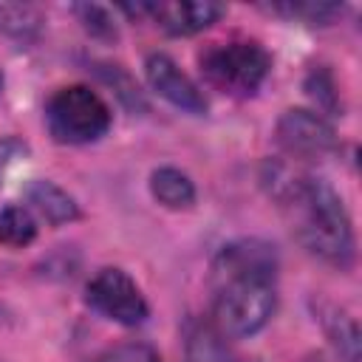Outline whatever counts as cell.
<instances>
[{"label": "cell", "mask_w": 362, "mask_h": 362, "mask_svg": "<svg viewBox=\"0 0 362 362\" xmlns=\"http://www.w3.org/2000/svg\"><path fill=\"white\" fill-rule=\"evenodd\" d=\"M45 122L57 141L62 144H88L107 133L110 107L88 85H68L54 90L45 105Z\"/></svg>", "instance_id": "cell-4"}, {"label": "cell", "mask_w": 362, "mask_h": 362, "mask_svg": "<svg viewBox=\"0 0 362 362\" xmlns=\"http://www.w3.org/2000/svg\"><path fill=\"white\" fill-rule=\"evenodd\" d=\"M0 88H3V74H0Z\"/></svg>", "instance_id": "cell-19"}, {"label": "cell", "mask_w": 362, "mask_h": 362, "mask_svg": "<svg viewBox=\"0 0 362 362\" xmlns=\"http://www.w3.org/2000/svg\"><path fill=\"white\" fill-rule=\"evenodd\" d=\"M130 14H150L167 34L175 37H189L204 28H209L215 20L223 17V6L212 0H170V3H139V6H124Z\"/></svg>", "instance_id": "cell-7"}, {"label": "cell", "mask_w": 362, "mask_h": 362, "mask_svg": "<svg viewBox=\"0 0 362 362\" xmlns=\"http://www.w3.org/2000/svg\"><path fill=\"white\" fill-rule=\"evenodd\" d=\"M99 362H161V359H158V354L150 345L127 342V345H119V348L107 351Z\"/></svg>", "instance_id": "cell-17"}, {"label": "cell", "mask_w": 362, "mask_h": 362, "mask_svg": "<svg viewBox=\"0 0 362 362\" xmlns=\"http://www.w3.org/2000/svg\"><path fill=\"white\" fill-rule=\"evenodd\" d=\"M88 303L102 317L122 325H139L147 317V300L141 288L122 269H99L88 283Z\"/></svg>", "instance_id": "cell-5"}, {"label": "cell", "mask_w": 362, "mask_h": 362, "mask_svg": "<svg viewBox=\"0 0 362 362\" xmlns=\"http://www.w3.org/2000/svg\"><path fill=\"white\" fill-rule=\"evenodd\" d=\"M274 305H277L274 280L229 277V280H218L212 314L221 334L252 337L272 320Z\"/></svg>", "instance_id": "cell-2"}, {"label": "cell", "mask_w": 362, "mask_h": 362, "mask_svg": "<svg viewBox=\"0 0 362 362\" xmlns=\"http://www.w3.org/2000/svg\"><path fill=\"white\" fill-rule=\"evenodd\" d=\"M274 11L288 14V17H300L305 23L325 25L342 11V6H337V3H280V6H274Z\"/></svg>", "instance_id": "cell-15"}, {"label": "cell", "mask_w": 362, "mask_h": 362, "mask_svg": "<svg viewBox=\"0 0 362 362\" xmlns=\"http://www.w3.org/2000/svg\"><path fill=\"white\" fill-rule=\"evenodd\" d=\"M150 192L158 204H164L167 209H187L195 201V187L189 181V175H184L175 167H161L150 175Z\"/></svg>", "instance_id": "cell-11"}, {"label": "cell", "mask_w": 362, "mask_h": 362, "mask_svg": "<svg viewBox=\"0 0 362 362\" xmlns=\"http://www.w3.org/2000/svg\"><path fill=\"white\" fill-rule=\"evenodd\" d=\"M76 14L82 17L85 28L96 37H116V25H113V17L105 6H96V3H85V6H76Z\"/></svg>", "instance_id": "cell-16"}, {"label": "cell", "mask_w": 362, "mask_h": 362, "mask_svg": "<svg viewBox=\"0 0 362 362\" xmlns=\"http://www.w3.org/2000/svg\"><path fill=\"white\" fill-rule=\"evenodd\" d=\"M42 28V11L31 3H0V34L34 37Z\"/></svg>", "instance_id": "cell-13"}, {"label": "cell", "mask_w": 362, "mask_h": 362, "mask_svg": "<svg viewBox=\"0 0 362 362\" xmlns=\"http://www.w3.org/2000/svg\"><path fill=\"white\" fill-rule=\"evenodd\" d=\"M25 153H28V144H23L20 139H14V136L0 139V181H3V175H6V170L11 164H17L20 158H25Z\"/></svg>", "instance_id": "cell-18"}, {"label": "cell", "mask_w": 362, "mask_h": 362, "mask_svg": "<svg viewBox=\"0 0 362 362\" xmlns=\"http://www.w3.org/2000/svg\"><path fill=\"white\" fill-rule=\"evenodd\" d=\"M25 198L51 226H59V223L79 218V206L74 204V198L62 187H57L54 181H42V178L31 181L25 189Z\"/></svg>", "instance_id": "cell-10"}, {"label": "cell", "mask_w": 362, "mask_h": 362, "mask_svg": "<svg viewBox=\"0 0 362 362\" xmlns=\"http://www.w3.org/2000/svg\"><path fill=\"white\" fill-rule=\"evenodd\" d=\"M215 277L229 280V277H257V280H274L277 277V255L274 246L246 238L226 243L218 257H215Z\"/></svg>", "instance_id": "cell-8"}, {"label": "cell", "mask_w": 362, "mask_h": 362, "mask_svg": "<svg viewBox=\"0 0 362 362\" xmlns=\"http://www.w3.org/2000/svg\"><path fill=\"white\" fill-rule=\"evenodd\" d=\"M269 181L272 195L294 209V232L300 243L325 263L345 269L354 260V229L337 189L322 178L291 173L280 164L272 167Z\"/></svg>", "instance_id": "cell-1"}, {"label": "cell", "mask_w": 362, "mask_h": 362, "mask_svg": "<svg viewBox=\"0 0 362 362\" xmlns=\"http://www.w3.org/2000/svg\"><path fill=\"white\" fill-rule=\"evenodd\" d=\"M328 334H331V339H334V345H337V351L342 354L345 362H356L359 359V328L348 314H342V311L331 314Z\"/></svg>", "instance_id": "cell-14"}, {"label": "cell", "mask_w": 362, "mask_h": 362, "mask_svg": "<svg viewBox=\"0 0 362 362\" xmlns=\"http://www.w3.org/2000/svg\"><path fill=\"white\" fill-rule=\"evenodd\" d=\"M144 74H147L150 88L170 105L187 110V113H206V99H204L201 88L167 54H150L144 62Z\"/></svg>", "instance_id": "cell-9"}, {"label": "cell", "mask_w": 362, "mask_h": 362, "mask_svg": "<svg viewBox=\"0 0 362 362\" xmlns=\"http://www.w3.org/2000/svg\"><path fill=\"white\" fill-rule=\"evenodd\" d=\"M277 144L291 158H322L337 147L334 127L314 110H286L277 122Z\"/></svg>", "instance_id": "cell-6"}, {"label": "cell", "mask_w": 362, "mask_h": 362, "mask_svg": "<svg viewBox=\"0 0 362 362\" xmlns=\"http://www.w3.org/2000/svg\"><path fill=\"white\" fill-rule=\"evenodd\" d=\"M272 57L255 40L212 42L201 54V71L206 82L232 96H252L269 76Z\"/></svg>", "instance_id": "cell-3"}, {"label": "cell", "mask_w": 362, "mask_h": 362, "mask_svg": "<svg viewBox=\"0 0 362 362\" xmlns=\"http://www.w3.org/2000/svg\"><path fill=\"white\" fill-rule=\"evenodd\" d=\"M37 238V221L25 206H0V243L23 249Z\"/></svg>", "instance_id": "cell-12"}]
</instances>
